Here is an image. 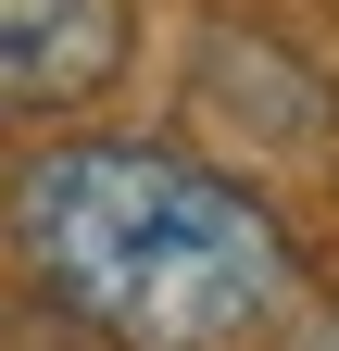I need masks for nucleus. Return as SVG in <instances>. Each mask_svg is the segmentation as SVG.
Masks as SVG:
<instances>
[{"mask_svg": "<svg viewBox=\"0 0 339 351\" xmlns=\"http://www.w3.org/2000/svg\"><path fill=\"white\" fill-rule=\"evenodd\" d=\"M13 263L101 351H251L302 301V251L239 176L163 138H51L13 163Z\"/></svg>", "mask_w": 339, "mask_h": 351, "instance_id": "nucleus-1", "label": "nucleus"}, {"mask_svg": "<svg viewBox=\"0 0 339 351\" xmlns=\"http://www.w3.org/2000/svg\"><path fill=\"white\" fill-rule=\"evenodd\" d=\"M139 51L126 0H0V113H75Z\"/></svg>", "mask_w": 339, "mask_h": 351, "instance_id": "nucleus-2", "label": "nucleus"}]
</instances>
